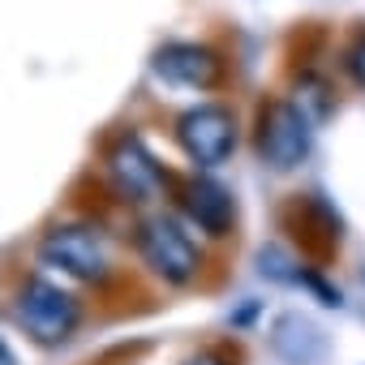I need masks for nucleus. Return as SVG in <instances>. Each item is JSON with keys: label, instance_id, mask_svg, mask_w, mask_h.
Listing matches in <instances>:
<instances>
[{"label": "nucleus", "instance_id": "9", "mask_svg": "<svg viewBox=\"0 0 365 365\" xmlns=\"http://www.w3.org/2000/svg\"><path fill=\"white\" fill-rule=\"evenodd\" d=\"M271 348L288 365H318L327 356V335L305 314H279L275 327H271Z\"/></svg>", "mask_w": 365, "mask_h": 365}, {"label": "nucleus", "instance_id": "4", "mask_svg": "<svg viewBox=\"0 0 365 365\" xmlns=\"http://www.w3.org/2000/svg\"><path fill=\"white\" fill-rule=\"evenodd\" d=\"M39 262L56 267V271H65L69 279H82V284H103L112 275L108 241L86 224H56L52 232H43Z\"/></svg>", "mask_w": 365, "mask_h": 365}, {"label": "nucleus", "instance_id": "11", "mask_svg": "<svg viewBox=\"0 0 365 365\" xmlns=\"http://www.w3.org/2000/svg\"><path fill=\"white\" fill-rule=\"evenodd\" d=\"M185 365H232L224 352H198V356H190Z\"/></svg>", "mask_w": 365, "mask_h": 365}, {"label": "nucleus", "instance_id": "1", "mask_svg": "<svg viewBox=\"0 0 365 365\" xmlns=\"http://www.w3.org/2000/svg\"><path fill=\"white\" fill-rule=\"evenodd\" d=\"M14 309H18L22 331H26L35 344H43V348H61V344H69L73 331H78V322H82V305H78V297H69L61 284L39 279V275H31V279L18 284V292H14Z\"/></svg>", "mask_w": 365, "mask_h": 365}, {"label": "nucleus", "instance_id": "6", "mask_svg": "<svg viewBox=\"0 0 365 365\" xmlns=\"http://www.w3.org/2000/svg\"><path fill=\"white\" fill-rule=\"evenodd\" d=\"M103 172L120 202H155L159 190L168 185L163 168L150 159V150L138 138H116L103 155Z\"/></svg>", "mask_w": 365, "mask_h": 365}, {"label": "nucleus", "instance_id": "12", "mask_svg": "<svg viewBox=\"0 0 365 365\" xmlns=\"http://www.w3.org/2000/svg\"><path fill=\"white\" fill-rule=\"evenodd\" d=\"M0 365H18V356H14V348L0 339Z\"/></svg>", "mask_w": 365, "mask_h": 365}, {"label": "nucleus", "instance_id": "3", "mask_svg": "<svg viewBox=\"0 0 365 365\" xmlns=\"http://www.w3.org/2000/svg\"><path fill=\"white\" fill-rule=\"evenodd\" d=\"M309 138H314L309 116H305L297 103H288V99L262 103V112H258V133H254V146H258L262 168H271V172H292V168H301L305 155H309Z\"/></svg>", "mask_w": 365, "mask_h": 365}, {"label": "nucleus", "instance_id": "8", "mask_svg": "<svg viewBox=\"0 0 365 365\" xmlns=\"http://www.w3.org/2000/svg\"><path fill=\"white\" fill-rule=\"evenodd\" d=\"M180 211H185V220L198 228V232H207V237H228L232 232V224H237V202H232V194L220 185V180H211V176H194V180H185V190H180Z\"/></svg>", "mask_w": 365, "mask_h": 365}, {"label": "nucleus", "instance_id": "7", "mask_svg": "<svg viewBox=\"0 0 365 365\" xmlns=\"http://www.w3.org/2000/svg\"><path fill=\"white\" fill-rule=\"evenodd\" d=\"M155 73L172 86L211 91L224 82V56L207 43H163L155 52Z\"/></svg>", "mask_w": 365, "mask_h": 365}, {"label": "nucleus", "instance_id": "10", "mask_svg": "<svg viewBox=\"0 0 365 365\" xmlns=\"http://www.w3.org/2000/svg\"><path fill=\"white\" fill-rule=\"evenodd\" d=\"M344 69H348V78L356 82V86H365V31L352 39V48L344 52Z\"/></svg>", "mask_w": 365, "mask_h": 365}, {"label": "nucleus", "instance_id": "2", "mask_svg": "<svg viewBox=\"0 0 365 365\" xmlns=\"http://www.w3.org/2000/svg\"><path fill=\"white\" fill-rule=\"evenodd\" d=\"M138 254L172 288L194 284L198 271H202V254H198L194 237L185 232V224L172 220V215H146L138 224Z\"/></svg>", "mask_w": 365, "mask_h": 365}, {"label": "nucleus", "instance_id": "5", "mask_svg": "<svg viewBox=\"0 0 365 365\" xmlns=\"http://www.w3.org/2000/svg\"><path fill=\"white\" fill-rule=\"evenodd\" d=\"M176 142L198 168H220L237 150V116L224 103H198L190 112H180Z\"/></svg>", "mask_w": 365, "mask_h": 365}]
</instances>
